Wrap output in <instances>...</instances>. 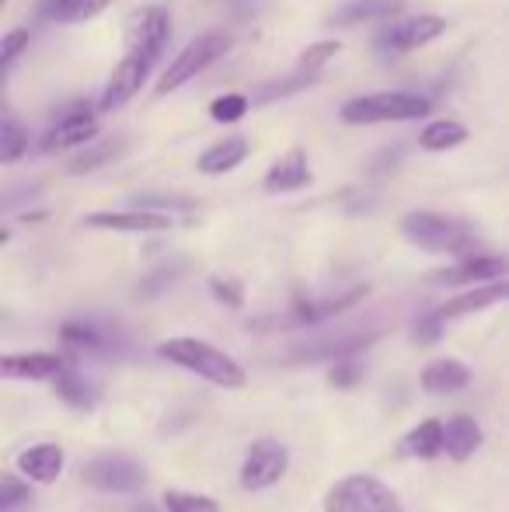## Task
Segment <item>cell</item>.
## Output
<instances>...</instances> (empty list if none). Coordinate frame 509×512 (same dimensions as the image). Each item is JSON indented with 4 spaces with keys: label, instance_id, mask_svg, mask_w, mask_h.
Instances as JSON below:
<instances>
[{
    "label": "cell",
    "instance_id": "obj_15",
    "mask_svg": "<svg viewBox=\"0 0 509 512\" xmlns=\"http://www.w3.org/2000/svg\"><path fill=\"white\" fill-rule=\"evenodd\" d=\"M67 366L60 352H7L0 359V373L7 380H53Z\"/></svg>",
    "mask_w": 509,
    "mask_h": 512
},
{
    "label": "cell",
    "instance_id": "obj_40",
    "mask_svg": "<svg viewBox=\"0 0 509 512\" xmlns=\"http://www.w3.org/2000/svg\"><path fill=\"white\" fill-rule=\"evenodd\" d=\"M133 206H140V209H192V199H175V196H133Z\"/></svg>",
    "mask_w": 509,
    "mask_h": 512
},
{
    "label": "cell",
    "instance_id": "obj_41",
    "mask_svg": "<svg viewBox=\"0 0 509 512\" xmlns=\"http://www.w3.org/2000/svg\"><path fill=\"white\" fill-rule=\"evenodd\" d=\"M356 380H360L356 359H339V363L332 366V387H356Z\"/></svg>",
    "mask_w": 509,
    "mask_h": 512
},
{
    "label": "cell",
    "instance_id": "obj_1",
    "mask_svg": "<svg viewBox=\"0 0 509 512\" xmlns=\"http://www.w3.org/2000/svg\"><path fill=\"white\" fill-rule=\"evenodd\" d=\"M171 42V14L168 7H147V11L136 18V28L129 35L126 56L119 60V67L112 70L109 84H105V95L98 108L112 112V108H123L136 91L147 84L150 70L157 67V60L164 56Z\"/></svg>",
    "mask_w": 509,
    "mask_h": 512
},
{
    "label": "cell",
    "instance_id": "obj_8",
    "mask_svg": "<svg viewBox=\"0 0 509 512\" xmlns=\"http://www.w3.org/2000/svg\"><path fill=\"white\" fill-rule=\"evenodd\" d=\"M81 481L95 492L133 495L147 485V467L126 453H98L81 467Z\"/></svg>",
    "mask_w": 509,
    "mask_h": 512
},
{
    "label": "cell",
    "instance_id": "obj_3",
    "mask_svg": "<svg viewBox=\"0 0 509 512\" xmlns=\"http://www.w3.org/2000/svg\"><path fill=\"white\" fill-rule=\"evenodd\" d=\"M401 234L408 244L436 255H475L478 230L468 220H457L447 213H429V209H412L401 216Z\"/></svg>",
    "mask_w": 509,
    "mask_h": 512
},
{
    "label": "cell",
    "instance_id": "obj_11",
    "mask_svg": "<svg viewBox=\"0 0 509 512\" xmlns=\"http://www.w3.org/2000/svg\"><path fill=\"white\" fill-rule=\"evenodd\" d=\"M84 227L91 230H119V234H161L171 227L168 213H157V209H98V213L84 216Z\"/></svg>",
    "mask_w": 509,
    "mask_h": 512
},
{
    "label": "cell",
    "instance_id": "obj_31",
    "mask_svg": "<svg viewBox=\"0 0 509 512\" xmlns=\"http://www.w3.org/2000/svg\"><path fill=\"white\" fill-rule=\"evenodd\" d=\"M164 509L168 512H220V502L210 499V495L171 488V492H164Z\"/></svg>",
    "mask_w": 509,
    "mask_h": 512
},
{
    "label": "cell",
    "instance_id": "obj_30",
    "mask_svg": "<svg viewBox=\"0 0 509 512\" xmlns=\"http://www.w3.org/2000/svg\"><path fill=\"white\" fill-rule=\"evenodd\" d=\"M32 506H35V495L28 488V481L4 474L0 478V512H28Z\"/></svg>",
    "mask_w": 509,
    "mask_h": 512
},
{
    "label": "cell",
    "instance_id": "obj_16",
    "mask_svg": "<svg viewBox=\"0 0 509 512\" xmlns=\"http://www.w3.org/2000/svg\"><path fill=\"white\" fill-rule=\"evenodd\" d=\"M367 297V286H353V290L339 293V297H311V300H297V304L290 307V314H286V321L297 324V328H307V324H321L328 321V317L342 314V310H349L356 304V300Z\"/></svg>",
    "mask_w": 509,
    "mask_h": 512
},
{
    "label": "cell",
    "instance_id": "obj_25",
    "mask_svg": "<svg viewBox=\"0 0 509 512\" xmlns=\"http://www.w3.org/2000/svg\"><path fill=\"white\" fill-rule=\"evenodd\" d=\"M468 140V126L457 119H433L426 129L419 133V147L429 154H443V150H454Z\"/></svg>",
    "mask_w": 509,
    "mask_h": 512
},
{
    "label": "cell",
    "instance_id": "obj_21",
    "mask_svg": "<svg viewBox=\"0 0 509 512\" xmlns=\"http://www.w3.org/2000/svg\"><path fill=\"white\" fill-rule=\"evenodd\" d=\"M265 192H297L311 185V164H307L304 150H290L286 157H279L269 171H265Z\"/></svg>",
    "mask_w": 509,
    "mask_h": 512
},
{
    "label": "cell",
    "instance_id": "obj_6",
    "mask_svg": "<svg viewBox=\"0 0 509 512\" xmlns=\"http://www.w3.org/2000/svg\"><path fill=\"white\" fill-rule=\"evenodd\" d=\"M231 46H234L231 32L196 35V39H192L189 46H185L182 53L168 63V70H164L161 81H157V95H171V91H178L185 81H192V77L203 74L206 67H213L217 60H224V56L231 53Z\"/></svg>",
    "mask_w": 509,
    "mask_h": 512
},
{
    "label": "cell",
    "instance_id": "obj_38",
    "mask_svg": "<svg viewBox=\"0 0 509 512\" xmlns=\"http://www.w3.org/2000/svg\"><path fill=\"white\" fill-rule=\"evenodd\" d=\"M28 39H32V35H28L25 28H14V32L4 35V42H0V63H4V70H11V63L18 60L21 49H28Z\"/></svg>",
    "mask_w": 509,
    "mask_h": 512
},
{
    "label": "cell",
    "instance_id": "obj_20",
    "mask_svg": "<svg viewBox=\"0 0 509 512\" xmlns=\"http://www.w3.org/2000/svg\"><path fill=\"white\" fill-rule=\"evenodd\" d=\"M18 467H21V474H25L28 481L49 485V481L60 478L63 467H67V453H63V446H56V443L28 446V450L18 457Z\"/></svg>",
    "mask_w": 509,
    "mask_h": 512
},
{
    "label": "cell",
    "instance_id": "obj_33",
    "mask_svg": "<svg viewBox=\"0 0 509 512\" xmlns=\"http://www.w3.org/2000/svg\"><path fill=\"white\" fill-rule=\"evenodd\" d=\"M339 53H342V42H339V39L314 42V46H307L304 53H300L297 70H311V74H321V70H325V63H328V60H335Z\"/></svg>",
    "mask_w": 509,
    "mask_h": 512
},
{
    "label": "cell",
    "instance_id": "obj_10",
    "mask_svg": "<svg viewBox=\"0 0 509 512\" xmlns=\"http://www.w3.org/2000/svg\"><path fill=\"white\" fill-rule=\"evenodd\" d=\"M95 136H98L95 112H91L88 102H77L56 119V126L49 129L46 136H42V154H56V150H67V147H88Z\"/></svg>",
    "mask_w": 509,
    "mask_h": 512
},
{
    "label": "cell",
    "instance_id": "obj_17",
    "mask_svg": "<svg viewBox=\"0 0 509 512\" xmlns=\"http://www.w3.org/2000/svg\"><path fill=\"white\" fill-rule=\"evenodd\" d=\"M53 391L63 405L77 408V411H95L98 401H102V387L95 380H88L74 363H67L60 373L53 377Z\"/></svg>",
    "mask_w": 509,
    "mask_h": 512
},
{
    "label": "cell",
    "instance_id": "obj_42",
    "mask_svg": "<svg viewBox=\"0 0 509 512\" xmlns=\"http://www.w3.org/2000/svg\"><path fill=\"white\" fill-rule=\"evenodd\" d=\"M133 512H154V509H150V506H140V509H133Z\"/></svg>",
    "mask_w": 509,
    "mask_h": 512
},
{
    "label": "cell",
    "instance_id": "obj_18",
    "mask_svg": "<svg viewBox=\"0 0 509 512\" xmlns=\"http://www.w3.org/2000/svg\"><path fill=\"white\" fill-rule=\"evenodd\" d=\"M419 384L426 394H457L471 384V370L461 363V359L440 356V359H433V363L422 366Z\"/></svg>",
    "mask_w": 509,
    "mask_h": 512
},
{
    "label": "cell",
    "instance_id": "obj_5",
    "mask_svg": "<svg viewBox=\"0 0 509 512\" xmlns=\"http://www.w3.org/2000/svg\"><path fill=\"white\" fill-rule=\"evenodd\" d=\"M325 512H405L398 492L377 474H346L325 492Z\"/></svg>",
    "mask_w": 509,
    "mask_h": 512
},
{
    "label": "cell",
    "instance_id": "obj_23",
    "mask_svg": "<svg viewBox=\"0 0 509 512\" xmlns=\"http://www.w3.org/2000/svg\"><path fill=\"white\" fill-rule=\"evenodd\" d=\"M401 11V0H346L335 14H328V25L346 28L360 21H384Z\"/></svg>",
    "mask_w": 509,
    "mask_h": 512
},
{
    "label": "cell",
    "instance_id": "obj_4",
    "mask_svg": "<svg viewBox=\"0 0 509 512\" xmlns=\"http://www.w3.org/2000/svg\"><path fill=\"white\" fill-rule=\"evenodd\" d=\"M429 98L412 95V91H381V95L349 98L339 108L346 126H381V122H408L429 115Z\"/></svg>",
    "mask_w": 509,
    "mask_h": 512
},
{
    "label": "cell",
    "instance_id": "obj_29",
    "mask_svg": "<svg viewBox=\"0 0 509 512\" xmlns=\"http://www.w3.org/2000/svg\"><path fill=\"white\" fill-rule=\"evenodd\" d=\"M28 150V129L14 115H4L0 122V164H14Z\"/></svg>",
    "mask_w": 509,
    "mask_h": 512
},
{
    "label": "cell",
    "instance_id": "obj_28",
    "mask_svg": "<svg viewBox=\"0 0 509 512\" xmlns=\"http://www.w3.org/2000/svg\"><path fill=\"white\" fill-rule=\"evenodd\" d=\"M119 154H123V140L88 143V147H84L81 154L67 164V171H70V175H91V171H98V168H105L109 161H116Z\"/></svg>",
    "mask_w": 509,
    "mask_h": 512
},
{
    "label": "cell",
    "instance_id": "obj_37",
    "mask_svg": "<svg viewBox=\"0 0 509 512\" xmlns=\"http://www.w3.org/2000/svg\"><path fill=\"white\" fill-rule=\"evenodd\" d=\"M182 276V265H171V269H161V272H154L150 279H143L140 286H136V300H154L157 293L164 290V286H171L175 279Z\"/></svg>",
    "mask_w": 509,
    "mask_h": 512
},
{
    "label": "cell",
    "instance_id": "obj_35",
    "mask_svg": "<svg viewBox=\"0 0 509 512\" xmlns=\"http://www.w3.org/2000/svg\"><path fill=\"white\" fill-rule=\"evenodd\" d=\"M210 293H213V300H220V304H227V307L245 304V286H241L238 279L210 276Z\"/></svg>",
    "mask_w": 509,
    "mask_h": 512
},
{
    "label": "cell",
    "instance_id": "obj_13",
    "mask_svg": "<svg viewBox=\"0 0 509 512\" xmlns=\"http://www.w3.org/2000/svg\"><path fill=\"white\" fill-rule=\"evenodd\" d=\"M509 276V255H464L457 265L436 272L433 283L440 286H478V283H492V279H506Z\"/></svg>",
    "mask_w": 509,
    "mask_h": 512
},
{
    "label": "cell",
    "instance_id": "obj_19",
    "mask_svg": "<svg viewBox=\"0 0 509 512\" xmlns=\"http://www.w3.org/2000/svg\"><path fill=\"white\" fill-rule=\"evenodd\" d=\"M374 342H377V331H363V335H342V338H321V342L297 349V359H307V363H318V359L339 363V359H356L360 352H367Z\"/></svg>",
    "mask_w": 509,
    "mask_h": 512
},
{
    "label": "cell",
    "instance_id": "obj_24",
    "mask_svg": "<svg viewBox=\"0 0 509 512\" xmlns=\"http://www.w3.org/2000/svg\"><path fill=\"white\" fill-rule=\"evenodd\" d=\"M248 154H252V147H248L245 136H231V140L213 143V147L199 157V171H203V175H210V178L213 175H227V171L238 168Z\"/></svg>",
    "mask_w": 509,
    "mask_h": 512
},
{
    "label": "cell",
    "instance_id": "obj_14",
    "mask_svg": "<svg viewBox=\"0 0 509 512\" xmlns=\"http://www.w3.org/2000/svg\"><path fill=\"white\" fill-rule=\"evenodd\" d=\"M506 300H509V279H492V283H478V286H471V290L457 293V297H450L447 304L436 310L443 314V321H454V317L478 314V310L506 304Z\"/></svg>",
    "mask_w": 509,
    "mask_h": 512
},
{
    "label": "cell",
    "instance_id": "obj_27",
    "mask_svg": "<svg viewBox=\"0 0 509 512\" xmlns=\"http://www.w3.org/2000/svg\"><path fill=\"white\" fill-rule=\"evenodd\" d=\"M112 0H42V18L49 21H88L102 14Z\"/></svg>",
    "mask_w": 509,
    "mask_h": 512
},
{
    "label": "cell",
    "instance_id": "obj_12",
    "mask_svg": "<svg viewBox=\"0 0 509 512\" xmlns=\"http://www.w3.org/2000/svg\"><path fill=\"white\" fill-rule=\"evenodd\" d=\"M443 32H447V18H440V14H419V18H408L401 25L387 28L381 35V49H387V53H415V49L436 42Z\"/></svg>",
    "mask_w": 509,
    "mask_h": 512
},
{
    "label": "cell",
    "instance_id": "obj_34",
    "mask_svg": "<svg viewBox=\"0 0 509 512\" xmlns=\"http://www.w3.org/2000/svg\"><path fill=\"white\" fill-rule=\"evenodd\" d=\"M210 115L217 122H238L248 115V98L245 95H220L217 102L210 105Z\"/></svg>",
    "mask_w": 509,
    "mask_h": 512
},
{
    "label": "cell",
    "instance_id": "obj_9",
    "mask_svg": "<svg viewBox=\"0 0 509 512\" xmlns=\"http://www.w3.org/2000/svg\"><path fill=\"white\" fill-rule=\"evenodd\" d=\"M286 471H290V450L279 439H258L248 446L238 481L245 492H262V488L276 485Z\"/></svg>",
    "mask_w": 509,
    "mask_h": 512
},
{
    "label": "cell",
    "instance_id": "obj_7",
    "mask_svg": "<svg viewBox=\"0 0 509 512\" xmlns=\"http://www.w3.org/2000/svg\"><path fill=\"white\" fill-rule=\"evenodd\" d=\"M60 338L74 356L112 359L126 352V331L116 321H98V317H70L63 321Z\"/></svg>",
    "mask_w": 509,
    "mask_h": 512
},
{
    "label": "cell",
    "instance_id": "obj_36",
    "mask_svg": "<svg viewBox=\"0 0 509 512\" xmlns=\"http://www.w3.org/2000/svg\"><path fill=\"white\" fill-rule=\"evenodd\" d=\"M443 314L440 310H433V314H426V317H419L415 321V328H412V342H419V345H436L443 338Z\"/></svg>",
    "mask_w": 509,
    "mask_h": 512
},
{
    "label": "cell",
    "instance_id": "obj_22",
    "mask_svg": "<svg viewBox=\"0 0 509 512\" xmlns=\"http://www.w3.org/2000/svg\"><path fill=\"white\" fill-rule=\"evenodd\" d=\"M401 453L422 457V460H433V457H440V453H447V425H443L440 418L419 422L405 439H401Z\"/></svg>",
    "mask_w": 509,
    "mask_h": 512
},
{
    "label": "cell",
    "instance_id": "obj_32",
    "mask_svg": "<svg viewBox=\"0 0 509 512\" xmlns=\"http://www.w3.org/2000/svg\"><path fill=\"white\" fill-rule=\"evenodd\" d=\"M318 81V74H311V70H293L286 81H276V84H265L262 91H258V102H272V98H286V95H297V91L311 88V84Z\"/></svg>",
    "mask_w": 509,
    "mask_h": 512
},
{
    "label": "cell",
    "instance_id": "obj_2",
    "mask_svg": "<svg viewBox=\"0 0 509 512\" xmlns=\"http://www.w3.org/2000/svg\"><path fill=\"white\" fill-rule=\"evenodd\" d=\"M157 356L168 359V363L182 366V370L199 373L203 380L217 387H227V391H238V387L248 384L245 366L238 363L234 356H227L224 349L203 342V338H168V342L157 345Z\"/></svg>",
    "mask_w": 509,
    "mask_h": 512
},
{
    "label": "cell",
    "instance_id": "obj_26",
    "mask_svg": "<svg viewBox=\"0 0 509 512\" xmlns=\"http://www.w3.org/2000/svg\"><path fill=\"white\" fill-rule=\"evenodd\" d=\"M478 446H482V425L468 415L450 418L447 422V457L450 460H468Z\"/></svg>",
    "mask_w": 509,
    "mask_h": 512
},
{
    "label": "cell",
    "instance_id": "obj_39",
    "mask_svg": "<svg viewBox=\"0 0 509 512\" xmlns=\"http://www.w3.org/2000/svg\"><path fill=\"white\" fill-rule=\"evenodd\" d=\"M401 157H405V147H401V143L381 150V154L370 161V175H394V171H398V164H401Z\"/></svg>",
    "mask_w": 509,
    "mask_h": 512
}]
</instances>
